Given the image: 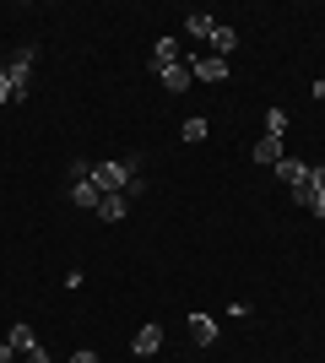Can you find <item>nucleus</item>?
<instances>
[{
  "mask_svg": "<svg viewBox=\"0 0 325 363\" xmlns=\"http://www.w3.org/2000/svg\"><path fill=\"white\" fill-rule=\"evenodd\" d=\"M130 174H136L130 163H93V174H87V179H93L98 190H103V196H125Z\"/></svg>",
  "mask_w": 325,
  "mask_h": 363,
  "instance_id": "nucleus-2",
  "label": "nucleus"
},
{
  "mask_svg": "<svg viewBox=\"0 0 325 363\" xmlns=\"http://www.w3.org/2000/svg\"><path fill=\"white\" fill-rule=\"evenodd\" d=\"M320 82H325V76H320Z\"/></svg>",
  "mask_w": 325,
  "mask_h": 363,
  "instance_id": "nucleus-24",
  "label": "nucleus"
},
{
  "mask_svg": "<svg viewBox=\"0 0 325 363\" xmlns=\"http://www.w3.org/2000/svg\"><path fill=\"white\" fill-rule=\"evenodd\" d=\"M277 179H282V184H293V190H304V184H309V163L282 157V163H277Z\"/></svg>",
  "mask_w": 325,
  "mask_h": 363,
  "instance_id": "nucleus-8",
  "label": "nucleus"
},
{
  "mask_svg": "<svg viewBox=\"0 0 325 363\" xmlns=\"http://www.w3.org/2000/svg\"><path fill=\"white\" fill-rule=\"evenodd\" d=\"M0 104H16V92H11V82H6V71H0Z\"/></svg>",
  "mask_w": 325,
  "mask_h": 363,
  "instance_id": "nucleus-21",
  "label": "nucleus"
},
{
  "mask_svg": "<svg viewBox=\"0 0 325 363\" xmlns=\"http://www.w3.org/2000/svg\"><path fill=\"white\" fill-rule=\"evenodd\" d=\"M179 136H185V141H206V120H201V114H190V120H185V130H179Z\"/></svg>",
  "mask_w": 325,
  "mask_h": 363,
  "instance_id": "nucleus-17",
  "label": "nucleus"
},
{
  "mask_svg": "<svg viewBox=\"0 0 325 363\" xmlns=\"http://www.w3.org/2000/svg\"><path fill=\"white\" fill-rule=\"evenodd\" d=\"M157 76H163V87H169L173 98H179V92H190V82H195V76H190V60L169 65V71H157Z\"/></svg>",
  "mask_w": 325,
  "mask_h": 363,
  "instance_id": "nucleus-9",
  "label": "nucleus"
},
{
  "mask_svg": "<svg viewBox=\"0 0 325 363\" xmlns=\"http://www.w3.org/2000/svg\"><path fill=\"white\" fill-rule=\"evenodd\" d=\"M309 190H320V196H325V163H320V168H309Z\"/></svg>",
  "mask_w": 325,
  "mask_h": 363,
  "instance_id": "nucleus-20",
  "label": "nucleus"
},
{
  "mask_svg": "<svg viewBox=\"0 0 325 363\" xmlns=\"http://www.w3.org/2000/svg\"><path fill=\"white\" fill-rule=\"evenodd\" d=\"M190 76H195V82H228V60H217V55H195V60H190Z\"/></svg>",
  "mask_w": 325,
  "mask_h": 363,
  "instance_id": "nucleus-5",
  "label": "nucleus"
},
{
  "mask_svg": "<svg viewBox=\"0 0 325 363\" xmlns=\"http://www.w3.org/2000/svg\"><path fill=\"white\" fill-rule=\"evenodd\" d=\"M71 201H76V206H87V212H98V201H103V190H98L93 179H71Z\"/></svg>",
  "mask_w": 325,
  "mask_h": 363,
  "instance_id": "nucleus-10",
  "label": "nucleus"
},
{
  "mask_svg": "<svg viewBox=\"0 0 325 363\" xmlns=\"http://www.w3.org/2000/svg\"><path fill=\"white\" fill-rule=\"evenodd\" d=\"M6 342H11L16 352H33V347H44V342L33 336V325H22V320H16V325H11V336H6Z\"/></svg>",
  "mask_w": 325,
  "mask_h": 363,
  "instance_id": "nucleus-14",
  "label": "nucleus"
},
{
  "mask_svg": "<svg viewBox=\"0 0 325 363\" xmlns=\"http://www.w3.org/2000/svg\"><path fill=\"white\" fill-rule=\"evenodd\" d=\"M71 363H103V358H98L93 347H76V352H71Z\"/></svg>",
  "mask_w": 325,
  "mask_h": 363,
  "instance_id": "nucleus-19",
  "label": "nucleus"
},
{
  "mask_svg": "<svg viewBox=\"0 0 325 363\" xmlns=\"http://www.w3.org/2000/svg\"><path fill=\"white\" fill-rule=\"evenodd\" d=\"M249 157H255L261 168H277L282 157H287V141H282V136H261L255 147H249Z\"/></svg>",
  "mask_w": 325,
  "mask_h": 363,
  "instance_id": "nucleus-3",
  "label": "nucleus"
},
{
  "mask_svg": "<svg viewBox=\"0 0 325 363\" xmlns=\"http://www.w3.org/2000/svg\"><path fill=\"white\" fill-rule=\"evenodd\" d=\"M293 201H298L309 217H325V196H320V190H309V184H304V190H293Z\"/></svg>",
  "mask_w": 325,
  "mask_h": 363,
  "instance_id": "nucleus-15",
  "label": "nucleus"
},
{
  "mask_svg": "<svg viewBox=\"0 0 325 363\" xmlns=\"http://www.w3.org/2000/svg\"><path fill=\"white\" fill-rule=\"evenodd\" d=\"M16 358H22V352H16L11 342H0V363H16Z\"/></svg>",
  "mask_w": 325,
  "mask_h": 363,
  "instance_id": "nucleus-22",
  "label": "nucleus"
},
{
  "mask_svg": "<svg viewBox=\"0 0 325 363\" xmlns=\"http://www.w3.org/2000/svg\"><path fill=\"white\" fill-rule=\"evenodd\" d=\"M125 212H130V196H103L98 201V217H103V223H125Z\"/></svg>",
  "mask_w": 325,
  "mask_h": 363,
  "instance_id": "nucleus-12",
  "label": "nucleus"
},
{
  "mask_svg": "<svg viewBox=\"0 0 325 363\" xmlns=\"http://www.w3.org/2000/svg\"><path fill=\"white\" fill-rule=\"evenodd\" d=\"M130 347H136V358H157V352H163V325H141L136 336H130Z\"/></svg>",
  "mask_w": 325,
  "mask_h": 363,
  "instance_id": "nucleus-4",
  "label": "nucleus"
},
{
  "mask_svg": "<svg viewBox=\"0 0 325 363\" xmlns=\"http://www.w3.org/2000/svg\"><path fill=\"white\" fill-rule=\"evenodd\" d=\"M190 342H195V347H212V342H217V320L206 315V309L190 315Z\"/></svg>",
  "mask_w": 325,
  "mask_h": 363,
  "instance_id": "nucleus-6",
  "label": "nucleus"
},
{
  "mask_svg": "<svg viewBox=\"0 0 325 363\" xmlns=\"http://www.w3.org/2000/svg\"><path fill=\"white\" fill-rule=\"evenodd\" d=\"M169 65H179V38L163 33V38L152 44V71H169Z\"/></svg>",
  "mask_w": 325,
  "mask_h": 363,
  "instance_id": "nucleus-7",
  "label": "nucleus"
},
{
  "mask_svg": "<svg viewBox=\"0 0 325 363\" xmlns=\"http://www.w3.org/2000/svg\"><path fill=\"white\" fill-rule=\"evenodd\" d=\"M130 168H136V163H130ZM125 196H130V201H136V196H147V179H141V168L130 174V184H125Z\"/></svg>",
  "mask_w": 325,
  "mask_h": 363,
  "instance_id": "nucleus-18",
  "label": "nucleus"
},
{
  "mask_svg": "<svg viewBox=\"0 0 325 363\" xmlns=\"http://www.w3.org/2000/svg\"><path fill=\"white\" fill-rule=\"evenodd\" d=\"M185 33H190V38H212V33H217V16L190 11V16H185Z\"/></svg>",
  "mask_w": 325,
  "mask_h": 363,
  "instance_id": "nucleus-13",
  "label": "nucleus"
},
{
  "mask_svg": "<svg viewBox=\"0 0 325 363\" xmlns=\"http://www.w3.org/2000/svg\"><path fill=\"white\" fill-rule=\"evenodd\" d=\"M33 60H38L33 49H16L11 60L0 65V71H6V82H11V92H16V104H28V87H33Z\"/></svg>",
  "mask_w": 325,
  "mask_h": 363,
  "instance_id": "nucleus-1",
  "label": "nucleus"
},
{
  "mask_svg": "<svg viewBox=\"0 0 325 363\" xmlns=\"http://www.w3.org/2000/svg\"><path fill=\"white\" fill-rule=\"evenodd\" d=\"M22 363H49V352H44V347H33V352H22Z\"/></svg>",
  "mask_w": 325,
  "mask_h": 363,
  "instance_id": "nucleus-23",
  "label": "nucleus"
},
{
  "mask_svg": "<svg viewBox=\"0 0 325 363\" xmlns=\"http://www.w3.org/2000/svg\"><path fill=\"white\" fill-rule=\"evenodd\" d=\"M233 49H239V33H233L228 22H217V33H212V55H217V60H228Z\"/></svg>",
  "mask_w": 325,
  "mask_h": 363,
  "instance_id": "nucleus-11",
  "label": "nucleus"
},
{
  "mask_svg": "<svg viewBox=\"0 0 325 363\" xmlns=\"http://www.w3.org/2000/svg\"><path fill=\"white\" fill-rule=\"evenodd\" d=\"M266 136H282V141H287V108H266Z\"/></svg>",
  "mask_w": 325,
  "mask_h": 363,
  "instance_id": "nucleus-16",
  "label": "nucleus"
}]
</instances>
